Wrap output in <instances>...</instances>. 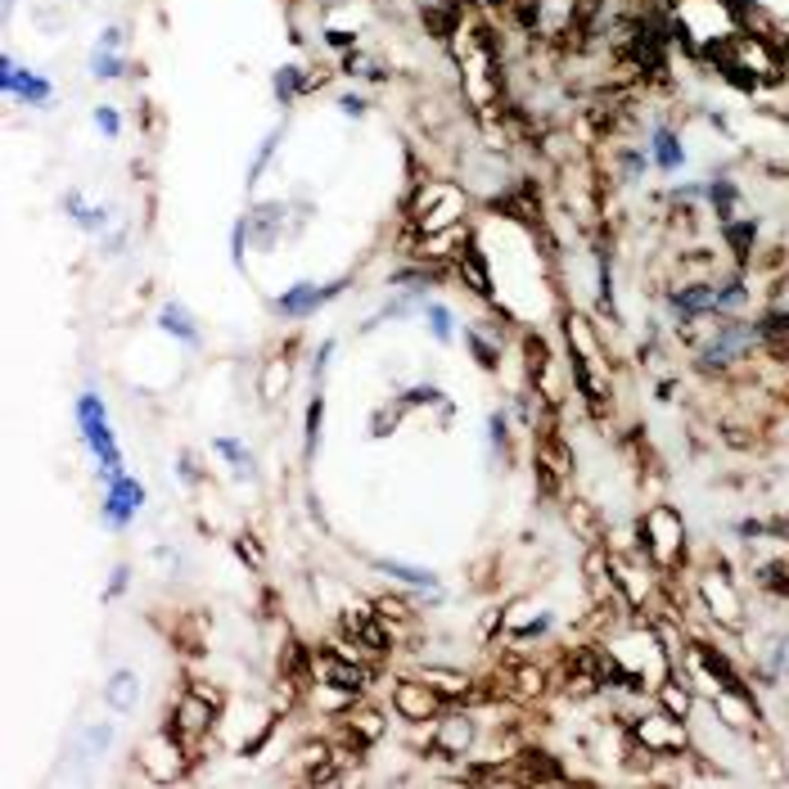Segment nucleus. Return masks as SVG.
<instances>
[{
    "label": "nucleus",
    "mask_w": 789,
    "mask_h": 789,
    "mask_svg": "<svg viewBox=\"0 0 789 789\" xmlns=\"http://www.w3.org/2000/svg\"><path fill=\"white\" fill-rule=\"evenodd\" d=\"M222 704H226L222 690H208L203 681H190V685L172 699V708H167V717H163V726L185 745V754H190L194 763L203 758L208 735H212L217 722H222Z\"/></svg>",
    "instance_id": "obj_1"
},
{
    "label": "nucleus",
    "mask_w": 789,
    "mask_h": 789,
    "mask_svg": "<svg viewBox=\"0 0 789 789\" xmlns=\"http://www.w3.org/2000/svg\"><path fill=\"white\" fill-rule=\"evenodd\" d=\"M763 343L758 321H740V316H722V325L699 343L695 352V370L699 375H731L735 366L749 361V352Z\"/></svg>",
    "instance_id": "obj_2"
},
{
    "label": "nucleus",
    "mask_w": 789,
    "mask_h": 789,
    "mask_svg": "<svg viewBox=\"0 0 789 789\" xmlns=\"http://www.w3.org/2000/svg\"><path fill=\"white\" fill-rule=\"evenodd\" d=\"M532 429H537V438H532V474H537V492H541V497H559L564 483H568V474H573V447H568V438H564L559 424H555V406H550L546 419L532 424Z\"/></svg>",
    "instance_id": "obj_3"
},
{
    "label": "nucleus",
    "mask_w": 789,
    "mask_h": 789,
    "mask_svg": "<svg viewBox=\"0 0 789 789\" xmlns=\"http://www.w3.org/2000/svg\"><path fill=\"white\" fill-rule=\"evenodd\" d=\"M460 217H465V194L451 185V181H424L415 203H410V226L419 235H447V231H460Z\"/></svg>",
    "instance_id": "obj_4"
},
{
    "label": "nucleus",
    "mask_w": 789,
    "mask_h": 789,
    "mask_svg": "<svg viewBox=\"0 0 789 789\" xmlns=\"http://www.w3.org/2000/svg\"><path fill=\"white\" fill-rule=\"evenodd\" d=\"M77 429H82V442H86V451L95 456V465H100L104 478L127 474V469H123L118 438H113V424H109V410H104V397H95V393L77 397Z\"/></svg>",
    "instance_id": "obj_5"
},
{
    "label": "nucleus",
    "mask_w": 789,
    "mask_h": 789,
    "mask_svg": "<svg viewBox=\"0 0 789 789\" xmlns=\"http://www.w3.org/2000/svg\"><path fill=\"white\" fill-rule=\"evenodd\" d=\"M641 550L650 559V568L672 573L685 559V524L672 506H650L641 519Z\"/></svg>",
    "instance_id": "obj_6"
},
{
    "label": "nucleus",
    "mask_w": 789,
    "mask_h": 789,
    "mask_svg": "<svg viewBox=\"0 0 789 789\" xmlns=\"http://www.w3.org/2000/svg\"><path fill=\"white\" fill-rule=\"evenodd\" d=\"M474 745H478V722H474V713H465V708L451 704L438 722H429V754H433L438 763H465Z\"/></svg>",
    "instance_id": "obj_7"
},
{
    "label": "nucleus",
    "mask_w": 789,
    "mask_h": 789,
    "mask_svg": "<svg viewBox=\"0 0 789 789\" xmlns=\"http://www.w3.org/2000/svg\"><path fill=\"white\" fill-rule=\"evenodd\" d=\"M135 758H140V772L149 776V781H158V785H172V781H181L185 776V763H194L190 754H185V745L167 731V726H158V731H149L144 740H140V749H135Z\"/></svg>",
    "instance_id": "obj_8"
},
{
    "label": "nucleus",
    "mask_w": 789,
    "mask_h": 789,
    "mask_svg": "<svg viewBox=\"0 0 789 789\" xmlns=\"http://www.w3.org/2000/svg\"><path fill=\"white\" fill-rule=\"evenodd\" d=\"M389 699H393V713L401 722H410V726L438 722V717L451 708V699L438 695L424 676H397L393 685H389Z\"/></svg>",
    "instance_id": "obj_9"
},
{
    "label": "nucleus",
    "mask_w": 789,
    "mask_h": 789,
    "mask_svg": "<svg viewBox=\"0 0 789 789\" xmlns=\"http://www.w3.org/2000/svg\"><path fill=\"white\" fill-rule=\"evenodd\" d=\"M339 722V740L343 745H352V749H375L384 735H389V713L380 708V704H370V695L366 699H357L343 717H334Z\"/></svg>",
    "instance_id": "obj_10"
},
{
    "label": "nucleus",
    "mask_w": 789,
    "mask_h": 789,
    "mask_svg": "<svg viewBox=\"0 0 789 789\" xmlns=\"http://www.w3.org/2000/svg\"><path fill=\"white\" fill-rule=\"evenodd\" d=\"M343 284H348V280H334V284H311V280H302V284H293V289H284V293L275 298V311L289 316V321H307L311 311H321L325 302H334V298L343 293Z\"/></svg>",
    "instance_id": "obj_11"
},
{
    "label": "nucleus",
    "mask_w": 789,
    "mask_h": 789,
    "mask_svg": "<svg viewBox=\"0 0 789 789\" xmlns=\"http://www.w3.org/2000/svg\"><path fill=\"white\" fill-rule=\"evenodd\" d=\"M632 735H636V745H646V754H655V758H667V754H681V749H685V726H681V717H672V713L641 717V722L632 726Z\"/></svg>",
    "instance_id": "obj_12"
},
{
    "label": "nucleus",
    "mask_w": 789,
    "mask_h": 789,
    "mask_svg": "<svg viewBox=\"0 0 789 789\" xmlns=\"http://www.w3.org/2000/svg\"><path fill=\"white\" fill-rule=\"evenodd\" d=\"M699 600L708 605V614H713L722 627H745V605H740V591L731 587V577L704 573V577H699Z\"/></svg>",
    "instance_id": "obj_13"
},
{
    "label": "nucleus",
    "mask_w": 789,
    "mask_h": 789,
    "mask_svg": "<svg viewBox=\"0 0 789 789\" xmlns=\"http://www.w3.org/2000/svg\"><path fill=\"white\" fill-rule=\"evenodd\" d=\"M140 506H144V483H140V478H132V474L109 478V488H104V524L127 528Z\"/></svg>",
    "instance_id": "obj_14"
},
{
    "label": "nucleus",
    "mask_w": 789,
    "mask_h": 789,
    "mask_svg": "<svg viewBox=\"0 0 789 789\" xmlns=\"http://www.w3.org/2000/svg\"><path fill=\"white\" fill-rule=\"evenodd\" d=\"M519 348H524V375H528V389H532V393L541 397L546 406H555L559 397H555V384H550V348H546V339L528 330L524 339H519Z\"/></svg>",
    "instance_id": "obj_15"
},
{
    "label": "nucleus",
    "mask_w": 789,
    "mask_h": 789,
    "mask_svg": "<svg viewBox=\"0 0 789 789\" xmlns=\"http://www.w3.org/2000/svg\"><path fill=\"white\" fill-rule=\"evenodd\" d=\"M546 685H550V672H546V667H537L532 658L510 663V667H506V676H501V690H506L510 699H541V695H546Z\"/></svg>",
    "instance_id": "obj_16"
},
{
    "label": "nucleus",
    "mask_w": 789,
    "mask_h": 789,
    "mask_svg": "<svg viewBox=\"0 0 789 789\" xmlns=\"http://www.w3.org/2000/svg\"><path fill=\"white\" fill-rule=\"evenodd\" d=\"M419 676H424V681H429L438 695H447L451 704H465V699L474 695V685H478L469 672H460V667H442V663H424V667H419Z\"/></svg>",
    "instance_id": "obj_17"
},
{
    "label": "nucleus",
    "mask_w": 789,
    "mask_h": 789,
    "mask_svg": "<svg viewBox=\"0 0 789 789\" xmlns=\"http://www.w3.org/2000/svg\"><path fill=\"white\" fill-rule=\"evenodd\" d=\"M289 384H293V361H289V352H275V357H266V361H262V375H258V397H262L266 406H275L280 397L289 393Z\"/></svg>",
    "instance_id": "obj_18"
},
{
    "label": "nucleus",
    "mask_w": 789,
    "mask_h": 789,
    "mask_svg": "<svg viewBox=\"0 0 789 789\" xmlns=\"http://www.w3.org/2000/svg\"><path fill=\"white\" fill-rule=\"evenodd\" d=\"M375 573L393 577L401 587H415V591H442L438 573L433 568H419V564H401V559H375Z\"/></svg>",
    "instance_id": "obj_19"
},
{
    "label": "nucleus",
    "mask_w": 789,
    "mask_h": 789,
    "mask_svg": "<svg viewBox=\"0 0 789 789\" xmlns=\"http://www.w3.org/2000/svg\"><path fill=\"white\" fill-rule=\"evenodd\" d=\"M650 163H655L658 172H676L681 163H685V149H681V135L672 132V127H655L650 132Z\"/></svg>",
    "instance_id": "obj_20"
},
{
    "label": "nucleus",
    "mask_w": 789,
    "mask_h": 789,
    "mask_svg": "<svg viewBox=\"0 0 789 789\" xmlns=\"http://www.w3.org/2000/svg\"><path fill=\"white\" fill-rule=\"evenodd\" d=\"M104 704L113 708V713H135V704H140V681H135V672H113L109 681H104Z\"/></svg>",
    "instance_id": "obj_21"
},
{
    "label": "nucleus",
    "mask_w": 789,
    "mask_h": 789,
    "mask_svg": "<svg viewBox=\"0 0 789 789\" xmlns=\"http://www.w3.org/2000/svg\"><path fill=\"white\" fill-rule=\"evenodd\" d=\"M158 325H163L172 339H181L185 348H199V330H194V321H190V311H185L181 302H167V307L158 311Z\"/></svg>",
    "instance_id": "obj_22"
},
{
    "label": "nucleus",
    "mask_w": 789,
    "mask_h": 789,
    "mask_svg": "<svg viewBox=\"0 0 789 789\" xmlns=\"http://www.w3.org/2000/svg\"><path fill=\"white\" fill-rule=\"evenodd\" d=\"M321 424H325V397L316 393L302 415V456L307 460H316V451H321Z\"/></svg>",
    "instance_id": "obj_23"
},
{
    "label": "nucleus",
    "mask_w": 789,
    "mask_h": 789,
    "mask_svg": "<svg viewBox=\"0 0 789 789\" xmlns=\"http://www.w3.org/2000/svg\"><path fill=\"white\" fill-rule=\"evenodd\" d=\"M424 325H429V334H433L438 343H451V339H456V316H451V307H442V302H424Z\"/></svg>",
    "instance_id": "obj_24"
},
{
    "label": "nucleus",
    "mask_w": 789,
    "mask_h": 789,
    "mask_svg": "<svg viewBox=\"0 0 789 789\" xmlns=\"http://www.w3.org/2000/svg\"><path fill=\"white\" fill-rule=\"evenodd\" d=\"M212 451H217L222 460H231L240 478H253V451H244L235 438H217V442H212Z\"/></svg>",
    "instance_id": "obj_25"
},
{
    "label": "nucleus",
    "mask_w": 789,
    "mask_h": 789,
    "mask_svg": "<svg viewBox=\"0 0 789 789\" xmlns=\"http://www.w3.org/2000/svg\"><path fill=\"white\" fill-rule=\"evenodd\" d=\"M655 695H658V704H663L672 717H685V713H690V690H685V685H676L672 676H667V681H658Z\"/></svg>",
    "instance_id": "obj_26"
},
{
    "label": "nucleus",
    "mask_w": 789,
    "mask_h": 789,
    "mask_svg": "<svg viewBox=\"0 0 789 789\" xmlns=\"http://www.w3.org/2000/svg\"><path fill=\"white\" fill-rule=\"evenodd\" d=\"M465 348L474 352V361H478L483 370H497V366H501V343H488L478 330H465Z\"/></svg>",
    "instance_id": "obj_27"
},
{
    "label": "nucleus",
    "mask_w": 789,
    "mask_h": 789,
    "mask_svg": "<svg viewBox=\"0 0 789 789\" xmlns=\"http://www.w3.org/2000/svg\"><path fill=\"white\" fill-rule=\"evenodd\" d=\"M754 235H758V226L754 222H726V240H731V253L740 258V266L749 262V249H754Z\"/></svg>",
    "instance_id": "obj_28"
},
{
    "label": "nucleus",
    "mask_w": 789,
    "mask_h": 789,
    "mask_svg": "<svg viewBox=\"0 0 789 789\" xmlns=\"http://www.w3.org/2000/svg\"><path fill=\"white\" fill-rule=\"evenodd\" d=\"M235 555H240L244 564H253L258 573L266 568V550H262V537H258V532H240V537H235Z\"/></svg>",
    "instance_id": "obj_29"
},
{
    "label": "nucleus",
    "mask_w": 789,
    "mask_h": 789,
    "mask_svg": "<svg viewBox=\"0 0 789 789\" xmlns=\"http://www.w3.org/2000/svg\"><path fill=\"white\" fill-rule=\"evenodd\" d=\"M64 203H68V212H73V222H77L82 231H100V226L109 222V217H104L100 208H86V203H82V194H68Z\"/></svg>",
    "instance_id": "obj_30"
},
{
    "label": "nucleus",
    "mask_w": 789,
    "mask_h": 789,
    "mask_svg": "<svg viewBox=\"0 0 789 789\" xmlns=\"http://www.w3.org/2000/svg\"><path fill=\"white\" fill-rule=\"evenodd\" d=\"M109 740H113V731H109L104 722H91V726H82V754H86V758H95L100 749H109Z\"/></svg>",
    "instance_id": "obj_31"
},
{
    "label": "nucleus",
    "mask_w": 789,
    "mask_h": 789,
    "mask_svg": "<svg viewBox=\"0 0 789 789\" xmlns=\"http://www.w3.org/2000/svg\"><path fill=\"white\" fill-rule=\"evenodd\" d=\"M488 438H492V451H506L510 447V415L506 410H492L488 415Z\"/></svg>",
    "instance_id": "obj_32"
},
{
    "label": "nucleus",
    "mask_w": 789,
    "mask_h": 789,
    "mask_svg": "<svg viewBox=\"0 0 789 789\" xmlns=\"http://www.w3.org/2000/svg\"><path fill=\"white\" fill-rule=\"evenodd\" d=\"M433 401H442V389L419 384V389H410V393L401 397V410H410V406H433Z\"/></svg>",
    "instance_id": "obj_33"
},
{
    "label": "nucleus",
    "mask_w": 789,
    "mask_h": 789,
    "mask_svg": "<svg viewBox=\"0 0 789 789\" xmlns=\"http://www.w3.org/2000/svg\"><path fill=\"white\" fill-rule=\"evenodd\" d=\"M118 73H123V59H118L113 50H109V54L100 50V54H95V77H118Z\"/></svg>",
    "instance_id": "obj_34"
},
{
    "label": "nucleus",
    "mask_w": 789,
    "mask_h": 789,
    "mask_svg": "<svg viewBox=\"0 0 789 789\" xmlns=\"http://www.w3.org/2000/svg\"><path fill=\"white\" fill-rule=\"evenodd\" d=\"M298 91V68H284L280 77H275V95L284 100V95H293Z\"/></svg>",
    "instance_id": "obj_35"
},
{
    "label": "nucleus",
    "mask_w": 789,
    "mask_h": 789,
    "mask_svg": "<svg viewBox=\"0 0 789 789\" xmlns=\"http://www.w3.org/2000/svg\"><path fill=\"white\" fill-rule=\"evenodd\" d=\"M95 123H100V132H109V135L123 132V123H118V113H113V109H95Z\"/></svg>",
    "instance_id": "obj_36"
},
{
    "label": "nucleus",
    "mask_w": 789,
    "mask_h": 789,
    "mask_svg": "<svg viewBox=\"0 0 789 789\" xmlns=\"http://www.w3.org/2000/svg\"><path fill=\"white\" fill-rule=\"evenodd\" d=\"M127 577H132V568H127V564H118V568H113V587H109V600L127 591Z\"/></svg>",
    "instance_id": "obj_37"
},
{
    "label": "nucleus",
    "mask_w": 789,
    "mask_h": 789,
    "mask_svg": "<svg viewBox=\"0 0 789 789\" xmlns=\"http://www.w3.org/2000/svg\"><path fill=\"white\" fill-rule=\"evenodd\" d=\"M330 357H334V343H321V352H316V380L325 375V366H330Z\"/></svg>",
    "instance_id": "obj_38"
},
{
    "label": "nucleus",
    "mask_w": 789,
    "mask_h": 789,
    "mask_svg": "<svg viewBox=\"0 0 789 789\" xmlns=\"http://www.w3.org/2000/svg\"><path fill=\"white\" fill-rule=\"evenodd\" d=\"M361 109H366L361 100H352V95H343V113H361Z\"/></svg>",
    "instance_id": "obj_39"
},
{
    "label": "nucleus",
    "mask_w": 789,
    "mask_h": 789,
    "mask_svg": "<svg viewBox=\"0 0 789 789\" xmlns=\"http://www.w3.org/2000/svg\"><path fill=\"white\" fill-rule=\"evenodd\" d=\"M785 713H789V704H785Z\"/></svg>",
    "instance_id": "obj_40"
}]
</instances>
